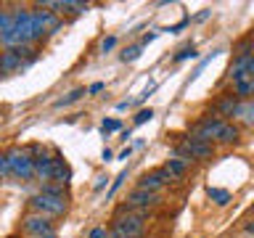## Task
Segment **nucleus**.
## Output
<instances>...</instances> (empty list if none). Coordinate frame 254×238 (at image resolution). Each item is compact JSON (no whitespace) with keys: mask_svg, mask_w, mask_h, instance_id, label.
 <instances>
[{"mask_svg":"<svg viewBox=\"0 0 254 238\" xmlns=\"http://www.w3.org/2000/svg\"><path fill=\"white\" fill-rule=\"evenodd\" d=\"M69 180H71V167L64 162L61 156H56V162H53V182H59V188H66Z\"/></svg>","mask_w":254,"mask_h":238,"instance_id":"f8f14e48","label":"nucleus"},{"mask_svg":"<svg viewBox=\"0 0 254 238\" xmlns=\"http://www.w3.org/2000/svg\"><path fill=\"white\" fill-rule=\"evenodd\" d=\"M32 151H37V156H35V175L40 180H53V162H56V156H51V154H40V148L35 146Z\"/></svg>","mask_w":254,"mask_h":238,"instance_id":"9d476101","label":"nucleus"},{"mask_svg":"<svg viewBox=\"0 0 254 238\" xmlns=\"http://www.w3.org/2000/svg\"><path fill=\"white\" fill-rule=\"evenodd\" d=\"M106 180H109L106 175H101V178H98V182H95V190H101L103 185H106Z\"/></svg>","mask_w":254,"mask_h":238,"instance_id":"2f4dec72","label":"nucleus"},{"mask_svg":"<svg viewBox=\"0 0 254 238\" xmlns=\"http://www.w3.org/2000/svg\"><path fill=\"white\" fill-rule=\"evenodd\" d=\"M5 74V69H3V63H0V77H3Z\"/></svg>","mask_w":254,"mask_h":238,"instance_id":"e433bc0d","label":"nucleus"},{"mask_svg":"<svg viewBox=\"0 0 254 238\" xmlns=\"http://www.w3.org/2000/svg\"><path fill=\"white\" fill-rule=\"evenodd\" d=\"M246 228H249V233H252V236H254V217H252V220H249V225H246Z\"/></svg>","mask_w":254,"mask_h":238,"instance_id":"c9c22d12","label":"nucleus"},{"mask_svg":"<svg viewBox=\"0 0 254 238\" xmlns=\"http://www.w3.org/2000/svg\"><path fill=\"white\" fill-rule=\"evenodd\" d=\"M0 63H3L5 74H8V71H16V69H24V61H21L19 51H5V53H0Z\"/></svg>","mask_w":254,"mask_h":238,"instance_id":"ddd939ff","label":"nucleus"},{"mask_svg":"<svg viewBox=\"0 0 254 238\" xmlns=\"http://www.w3.org/2000/svg\"><path fill=\"white\" fill-rule=\"evenodd\" d=\"M178 156L180 159H196V162H206V159L214 156V146L212 143H201V140H193L188 135V138H183V143L178 146Z\"/></svg>","mask_w":254,"mask_h":238,"instance_id":"423d86ee","label":"nucleus"},{"mask_svg":"<svg viewBox=\"0 0 254 238\" xmlns=\"http://www.w3.org/2000/svg\"><path fill=\"white\" fill-rule=\"evenodd\" d=\"M114 48H117V37L114 35L101 40V53H109V51H114Z\"/></svg>","mask_w":254,"mask_h":238,"instance_id":"cd10ccee","label":"nucleus"},{"mask_svg":"<svg viewBox=\"0 0 254 238\" xmlns=\"http://www.w3.org/2000/svg\"><path fill=\"white\" fill-rule=\"evenodd\" d=\"M130 154H132V148H125L122 154H119V159H122V162H127V159H130Z\"/></svg>","mask_w":254,"mask_h":238,"instance_id":"473e14b6","label":"nucleus"},{"mask_svg":"<svg viewBox=\"0 0 254 238\" xmlns=\"http://www.w3.org/2000/svg\"><path fill=\"white\" fill-rule=\"evenodd\" d=\"M196 48L193 45H186V48H180L178 56H175V63H180V61H188V59H196Z\"/></svg>","mask_w":254,"mask_h":238,"instance_id":"b1692460","label":"nucleus"},{"mask_svg":"<svg viewBox=\"0 0 254 238\" xmlns=\"http://www.w3.org/2000/svg\"><path fill=\"white\" fill-rule=\"evenodd\" d=\"M148 222L143 214H135V212H127L125 206H119L114 220H111V228H109V238H143L146 233Z\"/></svg>","mask_w":254,"mask_h":238,"instance_id":"f257e3e1","label":"nucleus"},{"mask_svg":"<svg viewBox=\"0 0 254 238\" xmlns=\"http://www.w3.org/2000/svg\"><path fill=\"white\" fill-rule=\"evenodd\" d=\"M175 178L170 172L164 170V167H159V170H154V172H146L143 178L138 180V188L140 190H151V193H159V188H164V185H170Z\"/></svg>","mask_w":254,"mask_h":238,"instance_id":"6e6552de","label":"nucleus"},{"mask_svg":"<svg viewBox=\"0 0 254 238\" xmlns=\"http://www.w3.org/2000/svg\"><path fill=\"white\" fill-rule=\"evenodd\" d=\"M140 53H143V45L138 43V45H130V48H125L119 59H122V63H132V61H138V59H140Z\"/></svg>","mask_w":254,"mask_h":238,"instance_id":"aec40b11","label":"nucleus"},{"mask_svg":"<svg viewBox=\"0 0 254 238\" xmlns=\"http://www.w3.org/2000/svg\"><path fill=\"white\" fill-rule=\"evenodd\" d=\"M43 238H59V236H56V233H51V236H43Z\"/></svg>","mask_w":254,"mask_h":238,"instance_id":"4c0bfd02","label":"nucleus"},{"mask_svg":"<svg viewBox=\"0 0 254 238\" xmlns=\"http://www.w3.org/2000/svg\"><path fill=\"white\" fill-rule=\"evenodd\" d=\"M13 27H16V16L11 11H0V40L5 35H11Z\"/></svg>","mask_w":254,"mask_h":238,"instance_id":"f3484780","label":"nucleus"},{"mask_svg":"<svg viewBox=\"0 0 254 238\" xmlns=\"http://www.w3.org/2000/svg\"><path fill=\"white\" fill-rule=\"evenodd\" d=\"M206 196H209L217 206H225L230 201V193H228V190H222V188H209V190H206Z\"/></svg>","mask_w":254,"mask_h":238,"instance_id":"412c9836","label":"nucleus"},{"mask_svg":"<svg viewBox=\"0 0 254 238\" xmlns=\"http://www.w3.org/2000/svg\"><path fill=\"white\" fill-rule=\"evenodd\" d=\"M156 35H159V32H148V35H143V40H140V45H148L151 40H156Z\"/></svg>","mask_w":254,"mask_h":238,"instance_id":"7c9ffc66","label":"nucleus"},{"mask_svg":"<svg viewBox=\"0 0 254 238\" xmlns=\"http://www.w3.org/2000/svg\"><path fill=\"white\" fill-rule=\"evenodd\" d=\"M151 119H154V111H151V109H140L138 114H135V119H132V122H135V127H140V124L151 122Z\"/></svg>","mask_w":254,"mask_h":238,"instance_id":"a878e982","label":"nucleus"},{"mask_svg":"<svg viewBox=\"0 0 254 238\" xmlns=\"http://www.w3.org/2000/svg\"><path fill=\"white\" fill-rule=\"evenodd\" d=\"M103 90V82H93L90 87H87V93H90V95H95V93H101Z\"/></svg>","mask_w":254,"mask_h":238,"instance_id":"c756f323","label":"nucleus"},{"mask_svg":"<svg viewBox=\"0 0 254 238\" xmlns=\"http://www.w3.org/2000/svg\"><path fill=\"white\" fill-rule=\"evenodd\" d=\"M188 164H190L188 159H180V156H178V159H170V162L164 164V170L170 172V175H172L175 180H178V178H183V175H186V170H188Z\"/></svg>","mask_w":254,"mask_h":238,"instance_id":"dca6fc26","label":"nucleus"},{"mask_svg":"<svg viewBox=\"0 0 254 238\" xmlns=\"http://www.w3.org/2000/svg\"><path fill=\"white\" fill-rule=\"evenodd\" d=\"M85 95V87H74L71 93H66L64 98H59L56 101V109H64V106H69V103H74V101H79Z\"/></svg>","mask_w":254,"mask_h":238,"instance_id":"6ab92c4d","label":"nucleus"},{"mask_svg":"<svg viewBox=\"0 0 254 238\" xmlns=\"http://www.w3.org/2000/svg\"><path fill=\"white\" fill-rule=\"evenodd\" d=\"M230 79L233 82H241V79H254V56L244 53L233 59V66H230Z\"/></svg>","mask_w":254,"mask_h":238,"instance_id":"1a4fd4ad","label":"nucleus"},{"mask_svg":"<svg viewBox=\"0 0 254 238\" xmlns=\"http://www.w3.org/2000/svg\"><path fill=\"white\" fill-rule=\"evenodd\" d=\"M233 117H241V119H246V122H252L254 119V103H238Z\"/></svg>","mask_w":254,"mask_h":238,"instance_id":"4be33fe9","label":"nucleus"},{"mask_svg":"<svg viewBox=\"0 0 254 238\" xmlns=\"http://www.w3.org/2000/svg\"><path fill=\"white\" fill-rule=\"evenodd\" d=\"M252 56H254V43H252Z\"/></svg>","mask_w":254,"mask_h":238,"instance_id":"58836bf2","label":"nucleus"},{"mask_svg":"<svg viewBox=\"0 0 254 238\" xmlns=\"http://www.w3.org/2000/svg\"><path fill=\"white\" fill-rule=\"evenodd\" d=\"M8 164H11V175L16 180H32L35 178V156H29L27 148H8Z\"/></svg>","mask_w":254,"mask_h":238,"instance_id":"7ed1b4c3","label":"nucleus"},{"mask_svg":"<svg viewBox=\"0 0 254 238\" xmlns=\"http://www.w3.org/2000/svg\"><path fill=\"white\" fill-rule=\"evenodd\" d=\"M111 156H114V154H111V148H103V162H109Z\"/></svg>","mask_w":254,"mask_h":238,"instance_id":"72a5a7b5","label":"nucleus"},{"mask_svg":"<svg viewBox=\"0 0 254 238\" xmlns=\"http://www.w3.org/2000/svg\"><path fill=\"white\" fill-rule=\"evenodd\" d=\"M125 180H127V170H122V172H119L117 178H114V182H111V188H109V193H106V198H111V196H114L117 190L122 188V182H125Z\"/></svg>","mask_w":254,"mask_h":238,"instance_id":"bb28decb","label":"nucleus"},{"mask_svg":"<svg viewBox=\"0 0 254 238\" xmlns=\"http://www.w3.org/2000/svg\"><path fill=\"white\" fill-rule=\"evenodd\" d=\"M238 138H241V130H238L233 122H225V127H222L217 143H222V146H230V143H238Z\"/></svg>","mask_w":254,"mask_h":238,"instance_id":"4468645a","label":"nucleus"},{"mask_svg":"<svg viewBox=\"0 0 254 238\" xmlns=\"http://www.w3.org/2000/svg\"><path fill=\"white\" fill-rule=\"evenodd\" d=\"M87 3H77V0H59V13H71V16H79V13H87Z\"/></svg>","mask_w":254,"mask_h":238,"instance_id":"2eb2a0df","label":"nucleus"},{"mask_svg":"<svg viewBox=\"0 0 254 238\" xmlns=\"http://www.w3.org/2000/svg\"><path fill=\"white\" fill-rule=\"evenodd\" d=\"M159 204H162L159 193H151V190L135 188V190H130V193H127V198H125L122 206H125L127 212H135V214H143V217H146V214L154 212Z\"/></svg>","mask_w":254,"mask_h":238,"instance_id":"20e7f679","label":"nucleus"},{"mask_svg":"<svg viewBox=\"0 0 254 238\" xmlns=\"http://www.w3.org/2000/svg\"><path fill=\"white\" fill-rule=\"evenodd\" d=\"M209 13H212V11H201V13L196 16V21H204V19H206V16H209Z\"/></svg>","mask_w":254,"mask_h":238,"instance_id":"f704fd0d","label":"nucleus"},{"mask_svg":"<svg viewBox=\"0 0 254 238\" xmlns=\"http://www.w3.org/2000/svg\"><path fill=\"white\" fill-rule=\"evenodd\" d=\"M233 95H236V98H249V95H254V79L233 82Z\"/></svg>","mask_w":254,"mask_h":238,"instance_id":"a211bd4d","label":"nucleus"},{"mask_svg":"<svg viewBox=\"0 0 254 238\" xmlns=\"http://www.w3.org/2000/svg\"><path fill=\"white\" fill-rule=\"evenodd\" d=\"M87 238H109V230L106 228H93L90 233H87Z\"/></svg>","mask_w":254,"mask_h":238,"instance_id":"c85d7f7f","label":"nucleus"},{"mask_svg":"<svg viewBox=\"0 0 254 238\" xmlns=\"http://www.w3.org/2000/svg\"><path fill=\"white\" fill-rule=\"evenodd\" d=\"M13 178L11 175V164H8V154L5 151H0V180H8Z\"/></svg>","mask_w":254,"mask_h":238,"instance_id":"393cba45","label":"nucleus"},{"mask_svg":"<svg viewBox=\"0 0 254 238\" xmlns=\"http://www.w3.org/2000/svg\"><path fill=\"white\" fill-rule=\"evenodd\" d=\"M21 233H24V236H29V238H43V236L56 233V230H53L51 217H43V214L29 212L27 217L21 220Z\"/></svg>","mask_w":254,"mask_h":238,"instance_id":"0eeeda50","label":"nucleus"},{"mask_svg":"<svg viewBox=\"0 0 254 238\" xmlns=\"http://www.w3.org/2000/svg\"><path fill=\"white\" fill-rule=\"evenodd\" d=\"M236 109H238V98H236L233 93H230V95H222V98L212 106V111H214V117H217V119H222V117H233Z\"/></svg>","mask_w":254,"mask_h":238,"instance_id":"9b49d317","label":"nucleus"},{"mask_svg":"<svg viewBox=\"0 0 254 238\" xmlns=\"http://www.w3.org/2000/svg\"><path fill=\"white\" fill-rule=\"evenodd\" d=\"M222 127H225V119H217V117H204L190 127V138L193 140H201V143H214L220 138Z\"/></svg>","mask_w":254,"mask_h":238,"instance_id":"39448f33","label":"nucleus"},{"mask_svg":"<svg viewBox=\"0 0 254 238\" xmlns=\"http://www.w3.org/2000/svg\"><path fill=\"white\" fill-rule=\"evenodd\" d=\"M117 130H122V122H119V119H103V122H101V132L103 135H111Z\"/></svg>","mask_w":254,"mask_h":238,"instance_id":"5701e85b","label":"nucleus"},{"mask_svg":"<svg viewBox=\"0 0 254 238\" xmlns=\"http://www.w3.org/2000/svg\"><path fill=\"white\" fill-rule=\"evenodd\" d=\"M29 209L35 214H43V217H61L69 209L66 193H53V190H40L29 198Z\"/></svg>","mask_w":254,"mask_h":238,"instance_id":"f03ea898","label":"nucleus"}]
</instances>
